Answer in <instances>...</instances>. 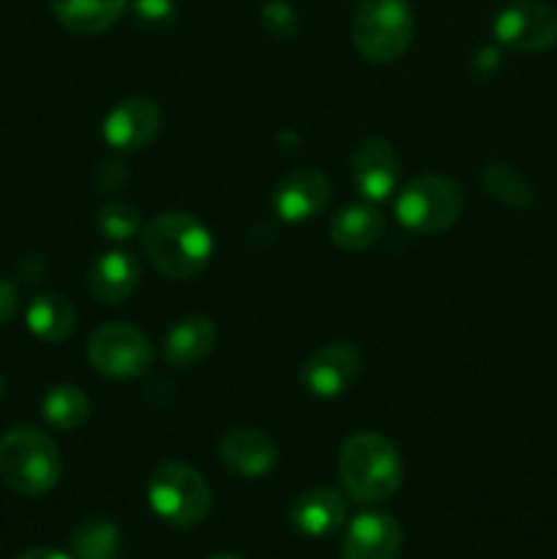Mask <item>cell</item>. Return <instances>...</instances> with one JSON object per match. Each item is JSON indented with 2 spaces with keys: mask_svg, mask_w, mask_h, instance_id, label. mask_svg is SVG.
<instances>
[{
  "mask_svg": "<svg viewBox=\"0 0 557 559\" xmlns=\"http://www.w3.org/2000/svg\"><path fill=\"white\" fill-rule=\"evenodd\" d=\"M42 415L52 429L76 431L91 418V399L82 388L63 382V385H55L44 393Z\"/></svg>",
  "mask_w": 557,
  "mask_h": 559,
  "instance_id": "21",
  "label": "cell"
},
{
  "mask_svg": "<svg viewBox=\"0 0 557 559\" xmlns=\"http://www.w3.org/2000/svg\"><path fill=\"white\" fill-rule=\"evenodd\" d=\"M140 284V262L129 251H107L87 271V289L104 306H120Z\"/></svg>",
  "mask_w": 557,
  "mask_h": 559,
  "instance_id": "16",
  "label": "cell"
},
{
  "mask_svg": "<svg viewBox=\"0 0 557 559\" xmlns=\"http://www.w3.org/2000/svg\"><path fill=\"white\" fill-rule=\"evenodd\" d=\"M208 559H246V557H238V555H213V557H208Z\"/></svg>",
  "mask_w": 557,
  "mask_h": 559,
  "instance_id": "29",
  "label": "cell"
},
{
  "mask_svg": "<svg viewBox=\"0 0 557 559\" xmlns=\"http://www.w3.org/2000/svg\"><path fill=\"white\" fill-rule=\"evenodd\" d=\"M178 5L175 0H131V20L140 31L162 33L175 25Z\"/></svg>",
  "mask_w": 557,
  "mask_h": 559,
  "instance_id": "25",
  "label": "cell"
},
{
  "mask_svg": "<svg viewBox=\"0 0 557 559\" xmlns=\"http://www.w3.org/2000/svg\"><path fill=\"white\" fill-rule=\"evenodd\" d=\"M147 506L169 527L191 530L205 522L213 495L200 469L183 462H164L147 478Z\"/></svg>",
  "mask_w": 557,
  "mask_h": 559,
  "instance_id": "4",
  "label": "cell"
},
{
  "mask_svg": "<svg viewBox=\"0 0 557 559\" xmlns=\"http://www.w3.org/2000/svg\"><path fill=\"white\" fill-rule=\"evenodd\" d=\"M347 522V502L336 489H309L289 508V527L304 538H328Z\"/></svg>",
  "mask_w": 557,
  "mask_h": 559,
  "instance_id": "15",
  "label": "cell"
},
{
  "mask_svg": "<svg viewBox=\"0 0 557 559\" xmlns=\"http://www.w3.org/2000/svg\"><path fill=\"white\" fill-rule=\"evenodd\" d=\"M96 227L104 238L115 240V243H123V240L142 233V216L129 202H109V205L98 207Z\"/></svg>",
  "mask_w": 557,
  "mask_h": 559,
  "instance_id": "24",
  "label": "cell"
},
{
  "mask_svg": "<svg viewBox=\"0 0 557 559\" xmlns=\"http://www.w3.org/2000/svg\"><path fill=\"white\" fill-rule=\"evenodd\" d=\"M218 459L240 478H265L278 464V445L268 431L254 426H235L218 440Z\"/></svg>",
  "mask_w": 557,
  "mask_h": 559,
  "instance_id": "12",
  "label": "cell"
},
{
  "mask_svg": "<svg viewBox=\"0 0 557 559\" xmlns=\"http://www.w3.org/2000/svg\"><path fill=\"white\" fill-rule=\"evenodd\" d=\"M491 33L513 52H544L557 44V9L544 0H511L495 14Z\"/></svg>",
  "mask_w": 557,
  "mask_h": 559,
  "instance_id": "8",
  "label": "cell"
},
{
  "mask_svg": "<svg viewBox=\"0 0 557 559\" xmlns=\"http://www.w3.org/2000/svg\"><path fill=\"white\" fill-rule=\"evenodd\" d=\"M74 559H120V533L109 519L87 516L71 530Z\"/></svg>",
  "mask_w": 557,
  "mask_h": 559,
  "instance_id": "22",
  "label": "cell"
},
{
  "mask_svg": "<svg viewBox=\"0 0 557 559\" xmlns=\"http://www.w3.org/2000/svg\"><path fill=\"white\" fill-rule=\"evenodd\" d=\"M3 391H5V382H3V377H0V399H3Z\"/></svg>",
  "mask_w": 557,
  "mask_h": 559,
  "instance_id": "30",
  "label": "cell"
},
{
  "mask_svg": "<svg viewBox=\"0 0 557 559\" xmlns=\"http://www.w3.org/2000/svg\"><path fill=\"white\" fill-rule=\"evenodd\" d=\"M140 249L153 271L173 282H189L208 267L213 254L211 229L197 216L167 211L153 216L140 233Z\"/></svg>",
  "mask_w": 557,
  "mask_h": 559,
  "instance_id": "1",
  "label": "cell"
},
{
  "mask_svg": "<svg viewBox=\"0 0 557 559\" xmlns=\"http://www.w3.org/2000/svg\"><path fill=\"white\" fill-rule=\"evenodd\" d=\"M388 218L380 207L360 202V205H347L333 213L328 224V235L342 251H366L377 246L386 235Z\"/></svg>",
  "mask_w": 557,
  "mask_h": 559,
  "instance_id": "18",
  "label": "cell"
},
{
  "mask_svg": "<svg viewBox=\"0 0 557 559\" xmlns=\"http://www.w3.org/2000/svg\"><path fill=\"white\" fill-rule=\"evenodd\" d=\"M63 459L38 426L20 424L0 437V478L22 497H42L58 486Z\"/></svg>",
  "mask_w": 557,
  "mask_h": 559,
  "instance_id": "3",
  "label": "cell"
},
{
  "mask_svg": "<svg viewBox=\"0 0 557 559\" xmlns=\"http://www.w3.org/2000/svg\"><path fill=\"white\" fill-rule=\"evenodd\" d=\"M20 309V295L9 278H0V325H9Z\"/></svg>",
  "mask_w": 557,
  "mask_h": 559,
  "instance_id": "27",
  "label": "cell"
},
{
  "mask_svg": "<svg viewBox=\"0 0 557 559\" xmlns=\"http://www.w3.org/2000/svg\"><path fill=\"white\" fill-rule=\"evenodd\" d=\"M14 559H74V557L63 555V551H58V549H49V546H36V549L22 551V555Z\"/></svg>",
  "mask_w": 557,
  "mask_h": 559,
  "instance_id": "28",
  "label": "cell"
},
{
  "mask_svg": "<svg viewBox=\"0 0 557 559\" xmlns=\"http://www.w3.org/2000/svg\"><path fill=\"white\" fill-rule=\"evenodd\" d=\"M216 347V325L202 314L180 317L164 336V358L175 369H191L211 358Z\"/></svg>",
  "mask_w": 557,
  "mask_h": 559,
  "instance_id": "17",
  "label": "cell"
},
{
  "mask_svg": "<svg viewBox=\"0 0 557 559\" xmlns=\"http://www.w3.org/2000/svg\"><path fill=\"white\" fill-rule=\"evenodd\" d=\"M339 480L353 500L386 502L402 489L404 464L396 445L377 431H355L339 451Z\"/></svg>",
  "mask_w": 557,
  "mask_h": 559,
  "instance_id": "2",
  "label": "cell"
},
{
  "mask_svg": "<svg viewBox=\"0 0 557 559\" xmlns=\"http://www.w3.org/2000/svg\"><path fill=\"white\" fill-rule=\"evenodd\" d=\"M328 202H331V180L320 169H293L273 189V211L289 224L320 216Z\"/></svg>",
  "mask_w": 557,
  "mask_h": 559,
  "instance_id": "11",
  "label": "cell"
},
{
  "mask_svg": "<svg viewBox=\"0 0 557 559\" xmlns=\"http://www.w3.org/2000/svg\"><path fill=\"white\" fill-rule=\"evenodd\" d=\"M129 0H49V9L66 31L76 36H98L109 31Z\"/></svg>",
  "mask_w": 557,
  "mask_h": 559,
  "instance_id": "19",
  "label": "cell"
},
{
  "mask_svg": "<svg viewBox=\"0 0 557 559\" xmlns=\"http://www.w3.org/2000/svg\"><path fill=\"white\" fill-rule=\"evenodd\" d=\"M481 186L491 200L513 211H528L535 200V191L522 173H517L508 164H486L481 169Z\"/></svg>",
  "mask_w": 557,
  "mask_h": 559,
  "instance_id": "23",
  "label": "cell"
},
{
  "mask_svg": "<svg viewBox=\"0 0 557 559\" xmlns=\"http://www.w3.org/2000/svg\"><path fill=\"white\" fill-rule=\"evenodd\" d=\"M464 186L446 175H418L396 200V218L415 235H440L464 213Z\"/></svg>",
  "mask_w": 557,
  "mask_h": 559,
  "instance_id": "6",
  "label": "cell"
},
{
  "mask_svg": "<svg viewBox=\"0 0 557 559\" xmlns=\"http://www.w3.org/2000/svg\"><path fill=\"white\" fill-rule=\"evenodd\" d=\"M25 322L36 338L47 344H60L74 333L76 309L66 295L42 293L27 306Z\"/></svg>",
  "mask_w": 557,
  "mask_h": 559,
  "instance_id": "20",
  "label": "cell"
},
{
  "mask_svg": "<svg viewBox=\"0 0 557 559\" xmlns=\"http://www.w3.org/2000/svg\"><path fill=\"white\" fill-rule=\"evenodd\" d=\"M360 353L349 342H328L317 347L300 366V385L317 399H336L347 393L360 377Z\"/></svg>",
  "mask_w": 557,
  "mask_h": 559,
  "instance_id": "9",
  "label": "cell"
},
{
  "mask_svg": "<svg viewBox=\"0 0 557 559\" xmlns=\"http://www.w3.org/2000/svg\"><path fill=\"white\" fill-rule=\"evenodd\" d=\"M413 9L407 0H360L353 14V44L371 63H393L413 44Z\"/></svg>",
  "mask_w": 557,
  "mask_h": 559,
  "instance_id": "5",
  "label": "cell"
},
{
  "mask_svg": "<svg viewBox=\"0 0 557 559\" xmlns=\"http://www.w3.org/2000/svg\"><path fill=\"white\" fill-rule=\"evenodd\" d=\"M260 22L273 38H293L298 31V14L287 0H268L260 9Z\"/></svg>",
  "mask_w": 557,
  "mask_h": 559,
  "instance_id": "26",
  "label": "cell"
},
{
  "mask_svg": "<svg viewBox=\"0 0 557 559\" xmlns=\"http://www.w3.org/2000/svg\"><path fill=\"white\" fill-rule=\"evenodd\" d=\"M87 360L93 371L109 380H131L145 374L153 360L145 333L129 322H109L87 338Z\"/></svg>",
  "mask_w": 557,
  "mask_h": 559,
  "instance_id": "7",
  "label": "cell"
},
{
  "mask_svg": "<svg viewBox=\"0 0 557 559\" xmlns=\"http://www.w3.org/2000/svg\"><path fill=\"white\" fill-rule=\"evenodd\" d=\"M162 129V109L153 98L129 96L115 104L102 123V136L120 153H134L151 145Z\"/></svg>",
  "mask_w": 557,
  "mask_h": 559,
  "instance_id": "10",
  "label": "cell"
},
{
  "mask_svg": "<svg viewBox=\"0 0 557 559\" xmlns=\"http://www.w3.org/2000/svg\"><path fill=\"white\" fill-rule=\"evenodd\" d=\"M399 156L386 140H364L353 151L349 173H353L355 189L366 202H382L396 191L399 183Z\"/></svg>",
  "mask_w": 557,
  "mask_h": 559,
  "instance_id": "13",
  "label": "cell"
},
{
  "mask_svg": "<svg viewBox=\"0 0 557 559\" xmlns=\"http://www.w3.org/2000/svg\"><path fill=\"white\" fill-rule=\"evenodd\" d=\"M402 544V524L391 513H360L344 533L342 559H396Z\"/></svg>",
  "mask_w": 557,
  "mask_h": 559,
  "instance_id": "14",
  "label": "cell"
}]
</instances>
